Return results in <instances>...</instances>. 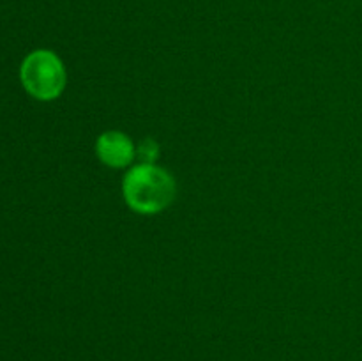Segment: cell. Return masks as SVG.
<instances>
[{"mask_svg":"<svg viewBox=\"0 0 362 361\" xmlns=\"http://www.w3.org/2000/svg\"><path fill=\"white\" fill-rule=\"evenodd\" d=\"M126 204L140 214H158L173 204L177 183L168 170L156 163H138L122 179Z\"/></svg>","mask_w":362,"mask_h":361,"instance_id":"obj_1","label":"cell"},{"mask_svg":"<svg viewBox=\"0 0 362 361\" xmlns=\"http://www.w3.org/2000/svg\"><path fill=\"white\" fill-rule=\"evenodd\" d=\"M21 84L32 98L52 101L64 92L67 71L57 53L49 50H35L25 57L20 69Z\"/></svg>","mask_w":362,"mask_h":361,"instance_id":"obj_2","label":"cell"},{"mask_svg":"<svg viewBox=\"0 0 362 361\" xmlns=\"http://www.w3.org/2000/svg\"><path fill=\"white\" fill-rule=\"evenodd\" d=\"M95 154L105 165L112 168H124L136 158V147L122 131H105L95 140Z\"/></svg>","mask_w":362,"mask_h":361,"instance_id":"obj_3","label":"cell"},{"mask_svg":"<svg viewBox=\"0 0 362 361\" xmlns=\"http://www.w3.org/2000/svg\"><path fill=\"white\" fill-rule=\"evenodd\" d=\"M136 156L140 163H156L159 158V144L154 138H145L136 147Z\"/></svg>","mask_w":362,"mask_h":361,"instance_id":"obj_4","label":"cell"}]
</instances>
